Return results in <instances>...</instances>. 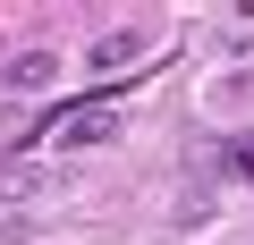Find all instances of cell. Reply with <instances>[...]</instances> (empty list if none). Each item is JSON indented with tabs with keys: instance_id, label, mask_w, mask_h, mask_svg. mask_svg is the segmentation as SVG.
Segmentation results:
<instances>
[{
	"instance_id": "7a4b0ae2",
	"label": "cell",
	"mask_w": 254,
	"mask_h": 245,
	"mask_svg": "<svg viewBox=\"0 0 254 245\" xmlns=\"http://www.w3.org/2000/svg\"><path fill=\"white\" fill-rule=\"evenodd\" d=\"M51 76H60V59H51V51H26V59L9 68V85H26V93H34V85H51Z\"/></svg>"
},
{
	"instance_id": "3957f363",
	"label": "cell",
	"mask_w": 254,
	"mask_h": 245,
	"mask_svg": "<svg viewBox=\"0 0 254 245\" xmlns=\"http://www.w3.org/2000/svg\"><path fill=\"white\" fill-rule=\"evenodd\" d=\"M119 59H136V34H102L93 43V68H119Z\"/></svg>"
},
{
	"instance_id": "277c9868",
	"label": "cell",
	"mask_w": 254,
	"mask_h": 245,
	"mask_svg": "<svg viewBox=\"0 0 254 245\" xmlns=\"http://www.w3.org/2000/svg\"><path fill=\"white\" fill-rule=\"evenodd\" d=\"M229 169H237V178H254V136H229Z\"/></svg>"
},
{
	"instance_id": "6da1fadb",
	"label": "cell",
	"mask_w": 254,
	"mask_h": 245,
	"mask_svg": "<svg viewBox=\"0 0 254 245\" xmlns=\"http://www.w3.org/2000/svg\"><path fill=\"white\" fill-rule=\"evenodd\" d=\"M119 101H76V110H60L51 127H34V144L26 152H102V144H119Z\"/></svg>"
}]
</instances>
